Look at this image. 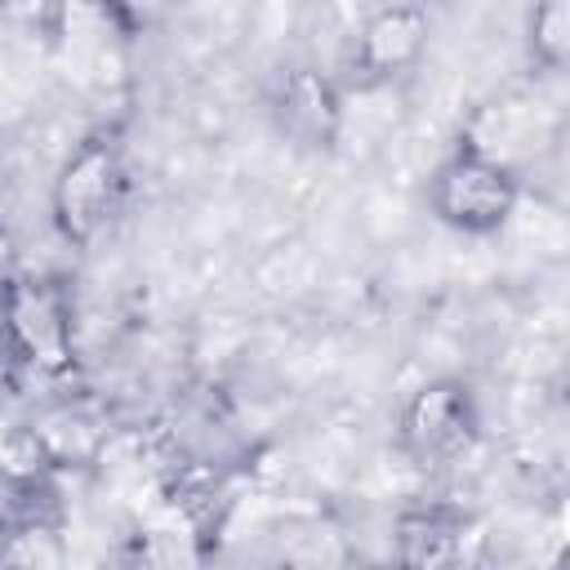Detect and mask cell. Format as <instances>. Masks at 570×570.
Masks as SVG:
<instances>
[{
    "instance_id": "6da1fadb",
    "label": "cell",
    "mask_w": 570,
    "mask_h": 570,
    "mask_svg": "<svg viewBox=\"0 0 570 570\" xmlns=\"http://www.w3.org/2000/svg\"><path fill=\"white\" fill-rule=\"evenodd\" d=\"M521 183L517 174L481 151L476 142H463L436 174H432V209L445 227L463 232V236H490L499 232L512 209H517Z\"/></svg>"
},
{
    "instance_id": "7a4b0ae2",
    "label": "cell",
    "mask_w": 570,
    "mask_h": 570,
    "mask_svg": "<svg viewBox=\"0 0 570 570\" xmlns=\"http://www.w3.org/2000/svg\"><path fill=\"white\" fill-rule=\"evenodd\" d=\"M120 200V156L111 142L89 138L71 151V160L62 165L58 183H53V218L62 227V236L71 240H94Z\"/></svg>"
},
{
    "instance_id": "277c9868",
    "label": "cell",
    "mask_w": 570,
    "mask_h": 570,
    "mask_svg": "<svg viewBox=\"0 0 570 570\" xmlns=\"http://www.w3.org/2000/svg\"><path fill=\"white\" fill-rule=\"evenodd\" d=\"M4 325L40 370H62L71 361V321L45 281H13L4 289Z\"/></svg>"
},
{
    "instance_id": "3957f363",
    "label": "cell",
    "mask_w": 570,
    "mask_h": 570,
    "mask_svg": "<svg viewBox=\"0 0 570 570\" xmlns=\"http://www.w3.org/2000/svg\"><path fill=\"white\" fill-rule=\"evenodd\" d=\"M476 432V414H472V401L459 383H432V387H419L401 414V441L410 454L428 459V463H441V459H454L468 450Z\"/></svg>"
},
{
    "instance_id": "8992f818",
    "label": "cell",
    "mask_w": 570,
    "mask_h": 570,
    "mask_svg": "<svg viewBox=\"0 0 570 570\" xmlns=\"http://www.w3.org/2000/svg\"><path fill=\"white\" fill-rule=\"evenodd\" d=\"M468 521L454 512H419L401 525V561L410 570H463L472 561Z\"/></svg>"
},
{
    "instance_id": "ba28073f",
    "label": "cell",
    "mask_w": 570,
    "mask_h": 570,
    "mask_svg": "<svg viewBox=\"0 0 570 570\" xmlns=\"http://www.w3.org/2000/svg\"><path fill=\"white\" fill-rule=\"evenodd\" d=\"M142 570H196V548L178 525H160L142 534Z\"/></svg>"
},
{
    "instance_id": "52a82bcc",
    "label": "cell",
    "mask_w": 570,
    "mask_h": 570,
    "mask_svg": "<svg viewBox=\"0 0 570 570\" xmlns=\"http://www.w3.org/2000/svg\"><path fill=\"white\" fill-rule=\"evenodd\" d=\"M281 116H285V129H294L303 142H321L338 129V98L330 94L325 80L294 76L281 94Z\"/></svg>"
},
{
    "instance_id": "5b68a950",
    "label": "cell",
    "mask_w": 570,
    "mask_h": 570,
    "mask_svg": "<svg viewBox=\"0 0 570 570\" xmlns=\"http://www.w3.org/2000/svg\"><path fill=\"white\" fill-rule=\"evenodd\" d=\"M423 36H428V13L419 4H392V9H379L361 27L356 58L370 76H396L401 67L419 58Z\"/></svg>"
}]
</instances>
